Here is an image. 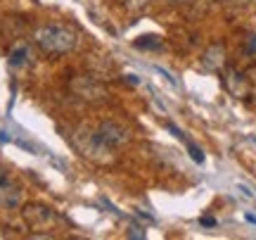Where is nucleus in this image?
I'll use <instances>...</instances> for the list:
<instances>
[{
	"label": "nucleus",
	"instance_id": "nucleus-1",
	"mask_svg": "<svg viewBox=\"0 0 256 240\" xmlns=\"http://www.w3.org/2000/svg\"><path fill=\"white\" fill-rule=\"evenodd\" d=\"M34 41L48 55H66V53H72L74 48H76L78 36H76V31L72 27L46 24V27H38L34 31Z\"/></svg>",
	"mask_w": 256,
	"mask_h": 240
},
{
	"label": "nucleus",
	"instance_id": "nucleus-2",
	"mask_svg": "<svg viewBox=\"0 0 256 240\" xmlns=\"http://www.w3.org/2000/svg\"><path fill=\"white\" fill-rule=\"evenodd\" d=\"M69 88H72V93L76 98H81L83 102H92V105H102L110 98L104 83L92 79V76H74L69 81Z\"/></svg>",
	"mask_w": 256,
	"mask_h": 240
},
{
	"label": "nucleus",
	"instance_id": "nucleus-3",
	"mask_svg": "<svg viewBox=\"0 0 256 240\" xmlns=\"http://www.w3.org/2000/svg\"><path fill=\"white\" fill-rule=\"evenodd\" d=\"M95 136H98V140H100L104 148H110V150L124 148L128 140H130V133L121 124H116V121H102L100 126L95 129Z\"/></svg>",
	"mask_w": 256,
	"mask_h": 240
},
{
	"label": "nucleus",
	"instance_id": "nucleus-4",
	"mask_svg": "<svg viewBox=\"0 0 256 240\" xmlns=\"http://www.w3.org/2000/svg\"><path fill=\"white\" fill-rule=\"evenodd\" d=\"M24 219L34 228H50L57 221V214L55 209H50L46 204H26L24 207Z\"/></svg>",
	"mask_w": 256,
	"mask_h": 240
},
{
	"label": "nucleus",
	"instance_id": "nucleus-5",
	"mask_svg": "<svg viewBox=\"0 0 256 240\" xmlns=\"http://www.w3.org/2000/svg\"><path fill=\"white\" fill-rule=\"evenodd\" d=\"M202 67L206 72H220L226 67V48L220 43H211L202 55Z\"/></svg>",
	"mask_w": 256,
	"mask_h": 240
},
{
	"label": "nucleus",
	"instance_id": "nucleus-6",
	"mask_svg": "<svg viewBox=\"0 0 256 240\" xmlns=\"http://www.w3.org/2000/svg\"><path fill=\"white\" fill-rule=\"evenodd\" d=\"M226 86H228V91L232 93V95H238V98H242V95L247 93V81H244V76L240 74V72H235V69H230L228 72Z\"/></svg>",
	"mask_w": 256,
	"mask_h": 240
},
{
	"label": "nucleus",
	"instance_id": "nucleus-7",
	"mask_svg": "<svg viewBox=\"0 0 256 240\" xmlns=\"http://www.w3.org/2000/svg\"><path fill=\"white\" fill-rule=\"evenodd\" d=\"M133 46L138 48V50H162L164 48V43H162V38L154 36V34H147V36H138L136 41H133Z\"/></svg>",
	"mask_w": 256,
	"mask_h": 240
},
{
	"label": "nucleus",
	"instance_id": "nucleus-8",
	"mask_svg": "<svg viewBox=\"0 0 256 240\" xmlns=\"http://www.w3.org/2000/svg\"><path fill=\"white\" fill-rule=\"evenodd\" d=\"M28 60V48L26 46H17L10 53V65L12 67H22Z\"/></svg>",
	"mask_w": 256,
	"mask_h": 240
},
{
	"label": "nucleus",
	"instance_id": "nucleus-9",
	"mask_svg": "<svg viewBox=\"0 0 256 240\" xmlns=\"http://www.w3.org/2000/svg\"><path fill=\"white\" fill-rule=\"evenodd\" d=\"M0 204L14 209L19 204V190H2V193H0Z\"/></svg>",
	"mask_w": 256,
	"mask_h": 240
},
{
	"label": "nucleus",
	"instance_id": "nucleus-10",
	"mask_svg": "<svg viewBox=\"0 0 256 240\" xmlns=\"http://www.w3.org/2000/svg\"><path fill=\"white\" fill-rule=\"evenodd\" d=\"M185 145H188V152H190V157L197 162V164H204V152H202L194 143H190V140H185Z\"/></svg>",
	"mask_w": 256,
	"mask_h": 240
},
{
	"label": "nucleus",
	"instance_id": "nucleus-11",
	"mask_svg": "<svg viewBox=\"0 0 256 240\" xmlns=\"http://www.w3.org/2000/svg\"><path fill=\"white\" fill-rule=\"evenodd\" d=\"M244 53H247V55H256V34L247 38V43H244Z\"/></svg>",
	"mask_w": 256,
	"mask_h": 240
},
{
	"label": "nucleus",
	"instance_id": "nucleus-12",
	"mask_svg": "<svg viewBox=\"0 0 256 240\" xmlns=\"http://www.w3.org/2000/svg\"><path fill=\"white\" fill-rule=\"evenodd\" d=\"M166 129L171 131V133H174V136H176V138H178V140H185V136H183V131L178 129V126H176V124H171V121H166Z\"/></svg>",
	"mask_w": 256,
	"mask_h": 240
},
{
	"label": "nucleus",
	"instance_id": "nucleus-13",
	"mask_svg": "<svg viewBox=\"0 0 256 240\" xmlns=\"http://www.w3.org/2000/svg\"><path fill=\"white\" fill-rule=\"evenodd\" d=\"M126 8H130V10H142V8H145V0H126Z\"/></svg>",
	"mask_w": 256,
	"mask_h": 240
},
{
	"label": "nucleus",
	"instance_id": "nucleus-14",
	"mask_svg": "<svg viewBox=\"0 0 256 240\" xmlns=\"http://www.w3.org/2000/svg\"><path fill=\"white\" fill-rule=\"evenodd\" d=\"M200 223L202 226H206V228H214V226H216V219H214V216H202Z\"/></svg>",
	"mask_w": 256,
	"mask_h": 240
},
{
	"label": "nucleus",
	"instance_id": "nucleus-15",
	"mask_svg": "<svg viewBox=\"0 0 256 240\" xmlns=\"http://www.w3.org/2000/svg\"><path fill=\"white\" fill-rule=\"evenodd\" d=\"M128 238H136V240H142V238H145V233L140 231V228H130V231H128Z\"/></svg>",
	"mask_w": 256,
	"mask_h": 240
},
{
	"label": "nucleus",
	"instance_id": "nucleus-16",
	"mask_svg": "<svg viewBox=\"0 0 256 240\" xmlns=\"http://www.w3.org/2000/svg\"><path fill=\"white\" fill-rule=\"evenodd\" d=\"M124 81L130 83V86H138V83H140V79H138L136 74H126V76H124Z\"/></svg>",
	"mask_w": 256,
	"mask_h": 240
},
{
	"label": "nucleus",
	"instance_id": "nucleus-17",
	"mask_svg": "<svg viewBox=\"0 0 256 240\" xmlns=\"http://www.w3.org/2000/svg\"><path fill=\"white\" fill-rule=\"evenodd\" d=\"M0 143H10V136L5 131H0Z\"/></svg>",
	"mask_w": 256,
	"mask_h": 240
},
{
	"label": "nucleus",
	"instance_id": "nucleus-18",
	"mask_svg": "<svg viewBox=\"0 0 256 240\" xmlns=\"http://www.w3.org/2000/svg\"><path fill=\"white\" fill-rule=\"evenodd\" d=\"M247 221H252V223H256V216H254V214H247Z\"/></svg>",
	"mask_w": 256,
	"mask_h": 240
},
{
	"label": "nucleus",
	"instance_id": "nucleus-19",
	"mask_svg": "<svg viewBox=\"0 0 256 240\" xmlns=\"http://www.w3.org/2000/svg\"><path fill=\"white\" fill-rule=\"evenodd\" d=\"M164 3H185V0H164Z\"/></svg>",
	"mask_w": 256,
	"mask_h": 240
},
{
	"label": "nucleus",
	"instance_id": "nucleus-20",
	"mask_svg": "<svg viewBox=\"0 0 256 240\" xmlns=\"http://www.w3.org/2000/svg\"><path fill=\"white\" fill-rule=\"evenodd\" d=\"M0 185H5V178H0Z\"/></svg>",
	"mask_w": 256,
	"mask_h": 240
}]
</instances>
